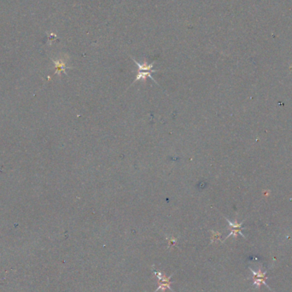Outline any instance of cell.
<instances>
[{
    "mask_svg": "<svg viewBox=\"0 0 292 292\" xmlns=\"http://www.w3.org/2000/svg\"><path fill=\"white\" fill-rule=\"evenodd\" d=\"M249 269H250L251 273L254 275V285H255L256 287H260L261 284H264V285H266L267 287L270 289L268 284L266 283L267 277H266V273L265 272L262 273L261 270H259L258 272H255L253 269H251V268H249Z\"/></svg>",
    "mask_w": 292,
    "mask_h": 292,
    "instance_id": "cell-1",
    "label": "cell"
},
{
    "mask_svg": "<svg viewBox=\"0 0 292 292\" xmlns=\"http://www.w3.org/2000/svg\"><path fill=\"white\" fill-rule=\"evenodd\" d=\"M131 58L132 59V60H133V62L137 64V66H138V71H144V72H151V73H155V72L159 71V70H155V69H153L155 62H154L153 63H151V64H148L147 63H144L142 64V63H138V61H136L134 58H132V57H131Z\"/></svg>",
    "mask_w": 292,
    "mask_h": 292,
    "instance_id": "cell-2",
    "label": "cell"
},
{
    "mask_svg": "<svg viewBox=\"0 0 292 292\" xmlns=\"http://www.w3.org/2000/svg\"><path fill=\"white\" fill-rule=\"evenodd\" d=\"M146 77H149V78H151L154 82H156V81L154 79V78H153V76L151 75V72H144V71H138V73H137V76H136V79H134V81L133 82L131 83V86H132V84H134V83H136L137 81H138V80H145L146 79Z\"/></svg>",
    "mask_w": 292,
    "mask_h": 292,
    "instance_id": "cell-3",
    "label": "cell"
},
{
    "mask_svg": "<svg viewBox=\"0 0 292 292\" xmlns=\"http://www.w3.org/2000/svg\"><path fill=\"white\" fill-rule=\"evenodd\" d=\"M54 63L56 65V73L60 74L61 72H64L65 73V69L67 68L66 64L64 63L62 61H54Z\"/></svg>",
    "mask_w": 292,
    "mask_h": 292,
    "instance_id": "cell-4",
    "label": "cell"
},
{
    "mask_svg": "<svg viewBox=\"0 0 292 292\" xmlns=\"http://www.w3.org/2000/svg\"><path fill=\"white\" fill-rule=\"evenodd\" d=\"M212 234H213V235H212V243L215 242L216 240H219V238H220V233L212 231Z\"/></svg>",
    "mask_w": 292,
    "mask_h": 292,
    "instance_id": "cell-5",
    "label": "cell"
},
{
    "mask_svg": "<svg viewBox=\"0 0 292 292\" xmlns=\"http://www.w3.org/2000/svg\"><path fill=\"white\" fill-rule=\"evenodd\" d=\"M167 240H168V244H169V246H173V245L176 243V239L174 238H171L170 240L167 238Z\"/></svg>",
    "mask_w": 292,
    "mask_h": 292,
    "instance_id": "cell-6",
    "label": "cell"
}]
</instances>
